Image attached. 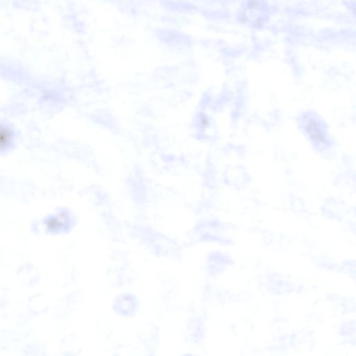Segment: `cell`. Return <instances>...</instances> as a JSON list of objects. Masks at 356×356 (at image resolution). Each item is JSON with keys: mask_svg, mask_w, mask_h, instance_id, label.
<instances>
[{"mask_svg": "<svg viewBox=\"0 0 356 356\" xmlns=\"http://www.w3.org/2000/svg\"><path fill=\"white\" fill-rule=\"evenodd\" d=\"M301 126L306 132L311 142L318 148H325L328 144L327 132L322 124L315 116L306 114L301 119Z\"/></svg>", "mask_w": 356, "mask_h": 356, "instance_id": "1", "label": "cell"}, {"mask_svg": "<svg viewBox=\"0 0 356 356\" xmlns=\"http://www.w3.org/2000/svg\"><path fill=\"white\" fill-rule=\"evenodd\" d=\"M15 140V133L11 126L4 123L0 124V152L10 149Z\"/></svg>", "mask_w": 356, "mask_h": 356, "instance_id": "2", "label": "cell"}]
</instances>
